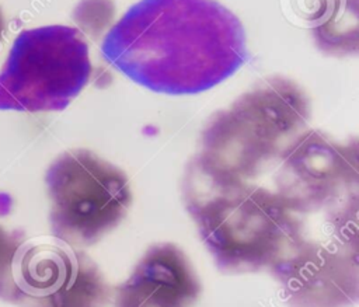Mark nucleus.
Masks as SVG:
<instances>
[{"label":"nucleus","instance_id":"1","mask_svg":"<svg viewBox=\"0 0 359 307\" xmlns=\"http://www.w3.org/2000/svg\"><path fill=\"white\" fill-rule=\"evenodd\" d=\"M101 52L135 83L171 95L206 91L247 59L243 24L216 0H140L107 32Z\"/></svg>","mask_w":359,"mask_h":307},{"label":"nucleus","instance_id":"2","mask_svg":"<svg viewBox=\"0 0 359 307\" xmlns=\"http://www.w3.org/2000/svg\"><path fill=\"white\" fill-rule=\"evenodd\" d=\"M181 195L202 243L223 273L271 272L303 245L304 217L273 188L227 179L189 161Z\"/></svg>","mask_w":359,"mask_h":307},{"label":"nucleus","instance_id":"3","mask_svg":"<svg viewBox=\"0 0 359 307\" xmlns=\"http://www.w3.org/2000/svg\"><path fill=\"white\" fill-rule=\"evenodd\" d=\"M309 119V98L299 84L282 76L264 79L208 119L189 161L215 175L252 182L276 167Z\"/></svg>","mask_w":359,"mask_h":307},{"label":"nucleus","instance_id":"4","mask_svg":"<svg viewBox=\"0 0 359 307\" xmlns=\"http://www.w3.org/2000/svg\"><path fill=\"white\" fill-rule=\"evenodd\" d=\"M45 184L52 234L79 248L112 233L133 199L126 172L88 149L59 154L46 170Z\"/></svg>","mask_w":359,"mask_h":307},{"label":"nucleus","instance_id":"5","mask_svg":"<svg viewBox=\"0 0 359 307\" xmlns=\"http://www.w3.org/2000/svg\"><path fill=\"white\" fill-rule=\"evenodd\" d=\"M108 282L83 248L53 234H15L0 262V300L17 307H104Z\"/></svg>","mask_w":359,"mask_h":307},{"label":"nucleus","instance_id":"6","mask_svg":"<svg viewBox=\"0 0 359 307\" xmlns=\"http://www.w3.org/2000/svg\"><path fill=\"white\" fill-rule=\"evenodd\" d=\"M91 76L88 43L67 25L24 29L0 70V109L62 111Z\"/></svg>","mask_w":359,"mask_h":307},{"label":"nucleus","instance_id":"7","mask_svg":"<svg viewBox=\"0 0 359 307\" xmlns=\"http://www.w3.org/2000/svg\"><path fill=\"white\" fill-rule=\"evenodd\" d=\"M202 283L188 255L174 243H154L115 287L114 307H192Z\"/></svg>","mask_w":359,"mask_h":307},{"label":"nucleus","instance_id":"8","mask_svg":"<svg viewBox=\"0 0 359 307\" xmlns=\"http://www.w3.org/2000/svg\"><path fill=\"white\" fill-rule=\"evenodd\" d=\"M111 17H114V3L111 0H81L73 11L77 25L88 34L104 29Z\"/></svg>","mask_w":359,"mask_h":307},{"label":"nucleus","instance_id":"9","mask_svg":"<svg viewBox=\"0 0 359 307\" xmlns=\"http://www.w3.org/2000/svg\"><path fill=\"white\" fill-rule=\"evenodd\" d=\"M14 238V233H7L1 226H0V262L3 261L4 255L7 254L8 248L11 247Z\"/></svg>","mask_w":359,"mask_h":307},{"label":"nucleus","instance_id":"10","mask_svg":"<svg viewBox=\"0 0 359 307\" xmlns=\"http://www.w3.org/2000/svg\"><path fill=\"white\" fill-rule=\"evenodd\" d=\"M4 31H6V21H4L3 11L0 8V45H1V41H3V36H4Z\"/></svg>","mask_w":359,"mask_h":307}]
</instances>
